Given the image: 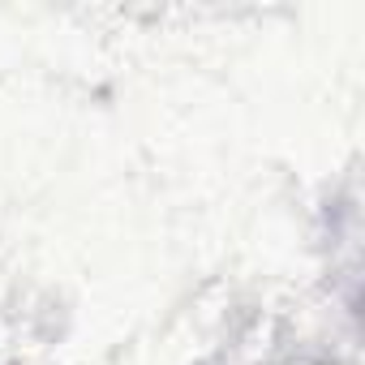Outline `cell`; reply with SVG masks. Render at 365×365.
<instances>
[]
</instances>
